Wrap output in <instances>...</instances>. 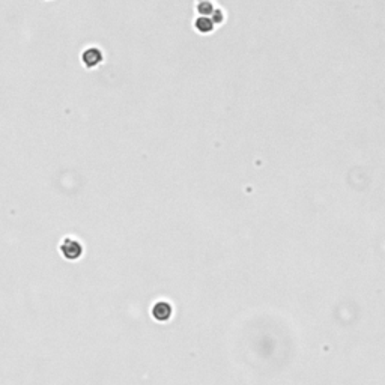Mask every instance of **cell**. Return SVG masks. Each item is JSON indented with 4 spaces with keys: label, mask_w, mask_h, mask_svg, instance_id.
I'll return each instance as SVG.
<instances>
[{
    "label": "cell",
    "mask_w": 385,
    "mask_h": 385,
    "mask_svg": "<svg viewBox=\"0 0 385 385\" xmlns=\"http://www.w3.org/2000/svg\"><path fill=\"white\" fill-rule=\"evenodd\" d=\"M60 252L62 255L70 259V260H75L78 259L81 255H83V245L80 241L77 239H71V238H66L63 239V242L60 244Z\"/></svg>",
    "instance_id": "1"
},
{
    "label": "cell",
    "mask_w": 385,
    "mask_h": 385,
    "mask_svg": "<svg viewBox=\"0 0 385 385\" xmlns=\"http://www.w3.org/2000/svg\"><path fill=\"white\" fill-rule=\"evenodd\" d=\"M170 313H172V307L167 303H158L152 309V314L158 321H167L170 317Z\"/></svg>",
    "instance_id": "2"
},
{
    "label": "cell",
    "mask_w": 385,
    "mask_h": 385,
    "mask_svg": "<svg viewBox=\"0 0 385 385\" xmlns=\"http://www.w3.org/2000/svg\"><path fill=\"white\" fill-rule=\"evenodd\" d=\"M99 60H101V53H99L98 50H95V48L88 50V52L83 55V63H86L88 66H93Z\"/></svg>",
    "instance_id": "3"
}]
</instances>
